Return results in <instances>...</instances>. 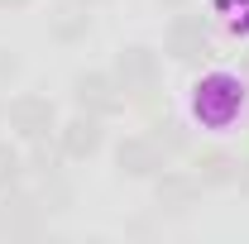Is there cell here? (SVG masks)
<instances>
[{"instance_id":"2","label":"cell","mask_w":249,"mask_h":244,"mask_svg":"<svg viewBox=\"0 0 249 244\" xmlns=\"http://www.w3.org/2000/svg\"><path fill=\"white\" fill-rule=\"evenodd\" d=\"M10 177H15V153L0 144V182H10Z\"/></svg>"},{"instance_id":"1","label":"cell","mask_w":249,"mask_h":244,"mask_svg":"<svg viewBox=\"0 0 249 244\" xmlns=\"http://www.w3.org/2000/svg\"><path fill=\"white\" fill-rule=\"evenodd\" d=\"M72 129H77V134L67 139V144H72V153H91V149H96V124L87 120V124H72Z\"/></svg>"}]
</instances>
